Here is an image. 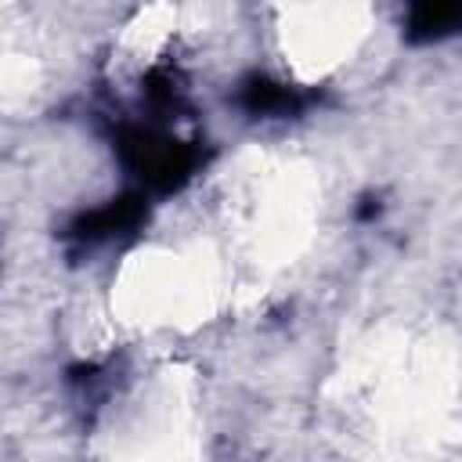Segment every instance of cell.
I'll list each match as a JSON object with an SVG mask.
<instances>
[{
	"label": "cell",
	"instance_id": "cell-1",
	"mask_svg": "<svg viewBox=\"0 0 462 462\" xmlns=\"http://www.w3.org/2000/svg\"><path fill=\"white\" fill-rule=\"evenodd\" d=\"M137 217H141V199L126 195V199H119V202H108V206H101V209H90V213L76 217V224L69 227V235H72L76 242H101V238H108V235H116V231L134 227Z\"/></svg>",
	"mask_w": 462,
	"mask_h": 462
},
{
	"label": "cell",
	"instance_id": "cell-2",
	"mask_svg": "<svg viewBox=\"0 0 462 462\" xmlns=\"http://www.w3.org/2000/svg\"><path fill=\"white\" fill-rule=\"evenodd\" d=\"M242 105L249 112H260V116H271V112H292L300 105V97L282 87V83H271V79H253L245 90H242Z\"/></svg>",
	"mask_w": 462,
	"mask_h": 462
},
{
	"label": "cell",
	"instance_id": "cell-3",
	"mask_svg": "<svg viewBox=\"0 0 462 462\" xmlns=\"http://www.w3.org/2000/svg\"><path fill=\"white\" fill-rule=\"evenodd\" d=\"M455 29H462V7H415L408 22V36L415 40H437Z\"/></svg>",
	"mask_w": 462,
	"mask_h": 462
}]
</instances>
